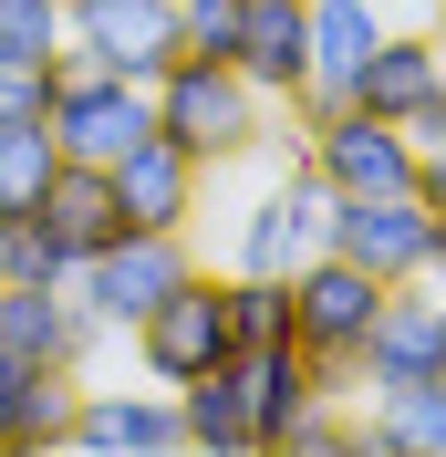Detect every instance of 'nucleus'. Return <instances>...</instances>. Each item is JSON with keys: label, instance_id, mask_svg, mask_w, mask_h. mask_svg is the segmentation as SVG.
Segmentation results:
<instances>
[{"label": "nucleus", "instance_id": "obj_1", "mask_svg": "<svg viewBox=\"0 0 446 457\" xmlns=\"http://www.w3.org/2000/svg\"><path fill=\"white\" fill-rule=\"evenodd\" d=\"M156 136H177L197 167H239L270 145V94L239 73V62H208V53H177L156 73Z\"/></svg>", "mask_w": 446, "mask_h": 457}, {"label": "nucleus", "instance_id": "obj_2", "mask_svg": "<svg viewBox=\"0 0 446 457\" xmlns=\"http://www.w3.org/2000/svg\"><path fill=\"white\" fill-rule=\"evenodd\" d=\"M374 302H384V281H374V270H353L343 250H311L301 270H291V353L322 374V395H353V385H363V333H374Z\"/></svg>", "mask_w": 446, "mask_h": 457}, {"label": "nucleus", "instance_id": "obj_3", "mask_svg": "<svg viewBox=\"0 0 446 457\" xmlns=\"http://www.w3.org/2000/svg\"><path fill=\"white\" fill-rule=\"evenodd\" d=\"M187 270H197V260H187V228H125V239H104V250L73 270V302H84L104 333H136Z\"/></svg>", "mask_w": 446, "mask_h": 457}, {"label": "nucleus", "instance_id": "obj_4", "mask_svg": "<svg viewBox=\"0 0 446 457\" xmlns=\"http://www.w3.org/2000/svg\"><path fill=\"white\" fill-rule=\"evenodd\" d=\"M156 136V84H125V73H94V62L62 53V84H53V145L73 167H114L125 145Z\"/></svg>", "mask_w": 446, "mask_h": 457}, {"label": "nucleus", "instance_id": "obj_5", "mask_svg": "<svg viewBox=\"0 0 446 457\" xmlns=\"http://www.w3.org/2000/svg\"><path fill=\"white\" fill-rule=\"evenodd\" d=\"M301 167L333 198H394V187H416V136L384 125V114H363V104H333V114H311Z\"/></svg>", "mask_w": 446, "mask_h": 457}, {"label": "nucleus", "instance_id": "obj_6", "mask_svg": "<svg viewBox=\"0 0 446 457\" xmlns=\"http://www.w3.org/2000/svg\"><path fill=\"white\" fill-rule=\"evenodd\" d=\"M62 53L94 62V73H125V84H156L187 53V31H177V0H73Z\"/></svg>", "mask_w": 446, "mask_h": 457}, {"label": "nucleus", "instance_id": "obj_7", "mask_svg": "<svg viewBox=\"0 0 446 457\" xmlns=\"http://www.w3.org/2000/svg\"><path fill=\"white\" fill-rule=\"evenodd\" d=\"M322 239H333V187H322L311 167H291L280 187H260V198L239 208V228H228V270H280V281H291Z\"/></svg>", "mask_w": 446, "mask_h": 457}, {"label": "nucleus", "instance_id": "obj_8", "mask_svg": "<svg viewBox=\"0 0 446 457\" xmlns=\"http://www.w3.org/2000/svg\"><path fill=\"white\" fill-rule=\"evenodd\" d=\"M125 343H136L145 385H187V374L228 364V302H219V270H187V281H177Z\"/></svg>", "mask_w": 446, "mask_h": 457}, {"label": "nucleus", "instance_id": "obj_9", "mask_svg": "<svg viewBox=\"0 0 446 457\" xmlns=\"http://www.w3.org/2000/svg\"><path fill=\"white\" fill-rule=\"evenodd\" d=\"M446 374V291L436 281H384L374 333H363V385H436Z\"/></svg>", "mask_w": 446, "mask_h": 457}, {"label": "nucleus", "instance_id": "obj_10", "mask_svg": "<svg viewBox=\"0 0 446 457\" xmlns=\"http://www.w3.org/2000/svg\"><path fill=\"white\" fill-rule=\"evenodd\" d=\"M425 239H436V208L416 187H394V198H333V239L322 250H343L374 281H425Z\"/></svg>", "mask_w": 446, "mask_h": 457}, {"label": "nucleus", "instance_id": "obj_11", "mask_svg": "<svg viewBox=\"0 0 446 457\" xmlns=\"http://www.w3.org/2000/svg\"><path fill=\"white\" fill-rule=\"evenodd\" d=\"M62 447H84V457H177V447H187L177 385H84Z\"/></svg>", "mask_w": 446, "mask_h": 457}, {"label": "nucleus", "instance_id": "obj_12", "mask_svg": "<svg viewBox=\"0 0 446 457\" xmlns=\"http://www.w3.org/2000/svg\"><path fill=\"white\" fill-rule=\"evenodd\" d=\"M94 343H104V322L73 302V281H0V353L84 374V353H94Z\"/></svg>", "mask_w": 446, "mask_h": 457}, {"label": "nucleus", "instance_id": "obj_13", "mask_svg": "<svg viewBox=\"0 0 446 457\" xmlns=\"http://www.w3.org/2000/svg\"><path fill=\"white\" fill-rule=\"evenodd\" d=\"M301 11H311V84L291 94V114H301V136H311V114L353 104V73H363V53L384 42V11H374V0H301Z\"/></svg>", "mask_w": 446, "mask_h": 457}, {"label": "nucleus", "instance_id": "obj_14", "mask_svg": "<svg viewBox=\"0 0 446 457\" xmlns=\"http://www.w3.org/2000/svg\"><path fill=\"white\" fill-rule=\"evenodd\" d=\"M114 208H125V228H187L197 219V187H208V167H197L177 136H145L114 156Z\"/></svg>", "mask_w": 446, "mask_h": 457}, {"label": "nucleus", "instance_id": "obj_15", "mask_svg": "<svg viewBox=\"0 0 446 457\" xmlns=\"http://www.w3.org/2000/svg\"><path fill=\"white\" fill-rule=\"evenodd\" d=\"M446 84V42L436 31H394L384 21V42L363 53V73H353V104L363 114H384V125H416V104Z\"/></svg>", "mask_w": 446, "mask_h": 457}, {"label": "nucleus", "instance_id": "obj_16", "mask_svg": "<svg viewBox=\"0 0 446 457\" xmlns=\"http://www.w3.org/2000/svg\"><path fill=\"white\" fill-rule=\"evenodd\" d=\"M228 62H239L270 104H291V94L311 84V11H301V0H250V11H239V53H228Z\"/></svg>", "mask_w": 446, "mask_h": 457}, {"label": "nucleus", "instance_id": "obj_17", "mask_svg": "<svg viewBox=\"0 0 446 457\" xmlns=\"http://www.w3.org/2000/svg\"><path fill=\"white\" fill-rule=\"evenodd\" d=\"M31 219H42V239H53V250L73 260V270H84V260L104 250V239H125L114 177H104V167H73V156H62V177L42 187V208H31Z\"/></svg>", "mask_w": 446, "mask_h": 457}, {"label": "nucleus", "instance_id": "obj_18", "mask_svg": "<svg viewBox=\"0 0 446 457\" xmlns=\"http://www.w3.org/2000/svg\"><path fill=\"white\" fill-rule=\"evenodd\" d=\"M73 374L62 364H21V353H0V436H11V457H31V447H62L73 436Z\"/></svg>", "mask_w": 446, "mask_h": 457}, {"label": "nucleus", "instance_id": "obj_19", "mask_svg": "<svg viewBox=\"0 0 446 457\" xmlns=\"http://www.w3.org/2000/svg\"><path fill=\"white\" fill-rule=\"evenodd\" d=\"M228 364H239V395H250V447H270V457H280L291 416L322 395V374H311L291 343H270V353H228Z\"/></svg>", "mask_w": 446, "mask_h": 457}, {"label": "nucleus", "instance_id": "obj_20", "mask_svg": "<svg viewBox=\"0 0 446 457\" xmlns=\"http://www.w3.org/2000/svg\"><path fill=\"white\" fill-rule=\"evenodd\" d=\"M363 457H446V385H384L363 416Z\"/></svg>", "mask_w": 446, "mask_h": 457}, {"label": "nucleus", "instance_id": "obj_21", "mask_svg": "<svg viewBox=\"0 0 446 457\" xmlns=\"http://www.w3.org/2000/svg\"><path fill=\"white\" fill-rule=\"evenodd\" d=\"M219 302H228V353L291 343V281L280 270H219Z\"/></svg>", "mask_w": 446, "mask_h": 457}, {"label": "nucleus", "instance_id": "obj_22", "mask_svg": "<svg viewBox=\"0 0 446 457\" xmlns=\"http://www.w3.org/2000/svg\"><path fill=\"white\" fill-rule=\"evenodd\" d=\"M177 427L187 447H250V395H239V364H208L177 385Z\"/></svg>", "mask_w": 446, "mask_h": 457}, {"label": "nucleus", "instance_id": "obj_23", "mask_svg": "<svg viewBox=\"0 0 446 457\" xmlns=\"http://www.w3.org/2000/svg\"><path fill=\"white\" fill-rule=\"evenodd\" d=\"M53 177H62V145H53V125H0V219H31Z\"/></svg>", "mask_w": 446, "mask_h": 457}, {"label": "nucleus", "instance_id": "obj_24", "mask_svg": "<svg viewBox=\"0 0 446 457\" xmlns=\"http://www.w3.org/2000/svg\"><path fill=\"white\" fill-rule=\"evenodd\" d=\"M73 11L62 0H0V62H62Z\"/></svg>", "mask_w": 446, "mask_h": 457}, {"label": "nucleus", "instance_id": "obj_25", "mask_svg": "<svg viewBox=\"0 0 446 457\" xmlns=\"http://www.w3.org/2000/svg\"><path fill=\"white\" fill-rule=\"evenodd\" d=\"M280 457H363V416H343V395H311L280 436Z\"/></svg>", "mask_w": 446, "mask_h": 457}, {"label": "nucleus", "instance_id": "obj_26", "mask_svg": "<svg viewBox=\"0 0 446 457\" xmlns=\"http://www.w3.org/2000/svg\"><path fill=\"white\" fill-rule=\"evenodd\" d=\"M62 62H0V125H53Z\"/></svg>", "mask_w": 446, "mask_h": 457}, {"label": "nucleus", "instance_id": "obj_27", "mask_svg": "<svg viewBox=\"0 0 446 457\" xmlns=\"http://www.w3.org/2000/svg\"><path fill=\"white\" fill-rule=\"evenodd\" d=\"M239 11H250V0H177V31H187V53L228 62V53H239Z\"/></svg>", "mask_w": 446, "mask_h": 457}, {"label": "nucleus", "instance_id": "obj_28", "mask_svg": "<svg viewBox=\"0 0 446 457\" xmlns=\"http://www.w3.org/2000/svg\"><path fill=\"white\" fill-rule=\"evenodd\" d=\"M0 281H73V260L42 239V219H11V260H0Z\"/></svg>", "mask_w": 446, "mask_h": 457}, {"label": "nucleus", "instance_id": "obj_29", "mask_svg": "<svg viewBox=\"0 0 446 457\" xmlns=\"http://www.w3.org/2000/svg\"><path fill=\"white\" fill-rule=\"evenodd\" d=\"M416 198L446 208V145H416Z\"/></svg>", "mask_w": 446, "mask_h": 457}, {"label": "nucleus", "instance_id": "obj_30", "mask_svg": "<svg viewBox=\"0 0 446 457\" xmlns=\"http://www.w3.org/2000/svg\"><path fill=\"white\" fill-rule=\"evenodd\" d=\"M425 281L446 291V208H436V239H425Z\"/></svg>", "mask_w": 446, "mask_h": 457}, {"label": "nucleus", "instance_id": "obj_31", "mask_svg": "<svg viewBox=\"0 0 446 457\" xmlns=\"http://www.w3.org/2000/svg\"><path fill=\"white\" fill-rule=\"evenodd\" d=\"M0 260H11V219H0Z\"/></svg>", "mask_w": 446, "mask_h": 457}, {"label": "nucleus", "instance_id": "obj_32", "mask_svg": "<svg viewBox=\"0 0 446 457\" xmlns=\"http://www.w3.org/2000/svg\"><path fill=\"white\" fill-rule=\"evenodd\" d=\"M62 11H73V0H62Z\"/></svg>", "mask_w": 446, "mask_h": 457}, {"label": "nucleus", "instance_id": "obj_33", "mask_svg": "<svg viewBox=\"0 0 446 457\" xmlns=\"http://www.w3.org/2000/svg\"><path fill=\"white\" fill-rule=\"evenodd\" d=\"M436 385H446V374H436Z\"/></svg>", "mask_w": 446, "mask_h": 457}]
</instances>
